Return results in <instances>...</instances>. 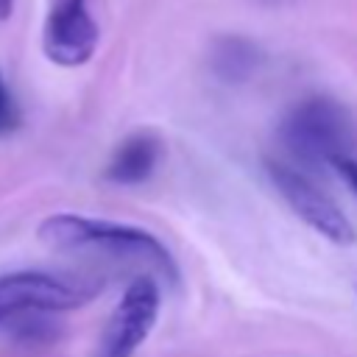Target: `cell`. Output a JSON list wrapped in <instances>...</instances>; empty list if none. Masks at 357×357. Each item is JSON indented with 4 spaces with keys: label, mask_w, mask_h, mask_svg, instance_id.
<instances>
[{
    "label": "cell",
    "mask_w": 357,
    "mask_h": 357,
    "mask_svg": "<svg viewBox=\"0 0 357 357\" xmlns=\"http://www.w3.org/2000/svg\"><path fill=\"white\" fill-rule=\"evenodd\" d=\"M39 240L47 248L61 251V254L145 265L170 284L178 279V268H176L167 245L153 231H148L142 226L59 212L39 223Z\"/></svg>",
    "instance_id": "cell-1"
},
{
    "label": "cell",
    "mask_w": 357,
    "mask_h": 357,
    "mask_svg": "<svg viewBox=\"0 0 357 357\" xmlns=\"http://www.w3.org/2000/svg\"><path fill=\"white\" fill-rule=\"evenodd\" d=\"M279 139L290 151L293 167L321 170L332 165L335 156H351L354 126L337 100L315 95L290 106L279 123Z\"/></svg>",
    "instance_id": "cell-2"
},
{
    "label": "cell",
    "mask_w": 357,
    "mask_h": 357,
    "mask_svg": "<svg viewBox=\"0 0 357 357\" xmlns=\"http://www.w3.org/2000/svg\"><path fill=\"white\" fill-rule=\"evenodd\" d=\"M103 290L95 276H67L50 271H14L0 276V326L36 315L67 312L89 304Z\"/></svg>",
    "instance_id": "cell-3"
},
{
    "label": "cell",
    "mask_w": 357,
    "mask_h": 357,
    "mask_svg": "<svg viewBox=\"0 0 357 357\" xmlns=\"http://www.w3.org/2000/svg\"><path fill=\"white\" fill-rule=\"evenodd\" d=\"M265 173L271 178V184L276 187V192L284 198V204L310 229H315L321 237H326L335 245H351L354 243L357 234H354V226L349 223V218L298 167L279 162V159H265Z\"/></svg>",
    "instance_id": "cell-4"
},
{
    "label": "cell",
    "mask_w": 357,
    "mask_h": 357,
    "mask_svg": "<svg viewBox=\"0 0 357 357\" xmlns=\"http://www.w3.org/2000/svg\"><path fill=\"white\" fill-rule=\"evenodd\" d=\"M159 318V284L151 276H137L112 310L95 357H131L153 332Z\"/></svg>",
    "instance_id": "cell-5"
},
{
    "label": "cell",
    "mask_w": 357,
    "mask_h": 357,
    "mask_svg": "<svg viewBox=\"0 0 357 357\" xmlns=\"http://www.w3.org/2000/svg\"><path fill=\"white\" fill-rule=\"evenodd\" d=\"M100 42V28L86 0H53L42 25V50L59 67L86 64Z\"/></svg>",
    "instance_id": "cell-6"
},
{
    "label": "cell",
    "mask_w": 357,
    "mask_h": 357,
    "mask_svg": "<svg viewBox=\"0 0 357 357\" xmlns=\"http://www.w3.org/2000/svg\"><path fill=\"white\" fill-rule=\"evenodd\" d=\"M162 162V139L153 131H134L128 134L112 153L103 178L117 187H134L148 181Z\"/></svg>",
    "instance_id": "cell-7"
},
{
    "label": "cell",
    "mask_w": 357,
    "mask_h": 357,
    "mask_svg": "<svg viewBox=\"0 0 357 357\" xmlns=\"http://www.w3.org/2000/svg\"><path fill=\"white\" fill-rule=\"evenodd\" d=\"M262 64V50L237 33L218 36L209 50V70L223 84H243L248 81Z\"/></svg>",
    "instance_id": "cell-8"
},
{
    "label": "cell",
    "mask_w": 357,
    "mask_h": 357,
    "mask_svg": "<svg viewBox=\"0 0 357 357\" xmlns=\"http://www.w3.org/2000/svg\"><path fill=\"white\" fill-rule=\"evenodd\" d=\"M20 126V106L6 84V78L0 75V137L3 134H11L14 128Z\"/></svg>",
    "instance_id": "cell-9"
},
{
    "label": "cell",
    "mask_w": 357,
    "mask_h": 357,
    "mask_svg": "<svg viewBox=\"0 0 357 357\" xmlns=\"http://www.w3.org/2000/svg\"><path fill=\"white\" fill-rule=\"evenodd\" d=\"M329 167H335L340 173V178L346 181V187L357 195V159L354 156H335Z\"/></svg>",
    "instance_id": "cell-10"
},
{
    "label": "cell",
    "mask_w": 357,
    "mask_h": 357,
    "mask_svg": "<svg viewBox=\"0 0 357 357\" xmlns=\"http://www.w3.org/2000/svg\"><path fill=\"white\" fill-rule=\"evenodd\" d=\"M14 11V0H0V22H6Z\"/></svg>",
    "instance_id": "cell-11"
}]
</instances>
